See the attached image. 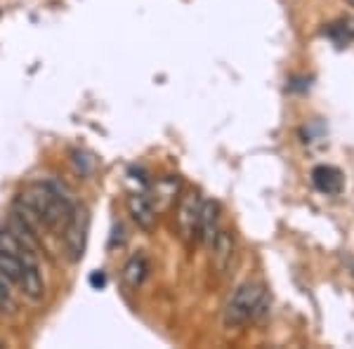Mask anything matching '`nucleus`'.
<instances>
[{
  "label": "nucleus",
  "mask_w": 354,
  "mask_h": 349,
  "mask_svg": "<svg viewBox=\"0 0 354 349\" xmlns=\"http://www.w3.org/2000/svg\"><path fill=\"white\" fill-rule=\"evenodd\" d=\"M78 201L71 196V191L55 180L33 182L28 185L24 194L15 198L12 213H17L26 225L33 229H48V232H59L64 229L68 217L76 210Z\"/></svg>",
  "instance_id": "nucleus-1"
},
{
  "label": "nucleus",
  "mask_w": 354,
  "mask_h": 349,
  "mask_svg": "<svg viewBox=\"0 0 354 349\" xmlns=\"http://www.w3.org/2000/svg\"><path fill=\"white\" fill-rule=\"evenodd\" d=\"M267 314V295L258 283H243L236 288L232 300L225 307V326L227 328H239L248 321L262 319Z\"/></svg>",
  "instance_id": "nucleus-2"
},
{
  "label": "nucleus",
  "mask_w": 354,
  "mask_h": 349,
  "mask_svg": "<svg viewBox=\"0 0 354 349\" xmlns=\"http://www.w3.org/2000/svg\"><path fill=\"white\" fill-rule=\"evenodd\" d=\"M88 229L90 217L83 205H76V210L68 217V222L62 229V241H64V255L68 262H81L88 243Z\"/></svg>",
  "instance_id": "nucleus-3"
},
{
  "label": "nucleus",
  "mask_w": 354,
  "mask_h": 349,
  "mask_svg": "<svg viewBox=\"0 0 354 349\" xmlns=\"http://www.w3.org/2000/svg\"><path fill=\"white\" fill-rule=\"evenodd\" d=\"M201 198H198V194H185L182 196L180 205H177V232H180V236L185 238L187 243H192L194 238H198V217H201Z\"/></svg>",
  "instance_id": "nucleus-4"
},
{
  "label": "nucleus",
  "mask_w": 354,
  "mask_h": 349,
  "mask_svg": "<svg viewBox=\"0 0 354 349\" xmlns=\"http://www.w3.org/2000/svg\"><path fill=\"white\" fill-rule=\"evenodd\" d=\"M128 213L142 232H151V229L156 227V208H153L151 198L145 196V194H130Z\"/></svg>",
  "instance_id": "nucleus-5"
},
{
  "label": "nucleus",
  "mask_w": 354,
  "mask_h": 349,
  "mask_svg": "<svg viewBox=\"0 0 354 349\" xmlns=\"http://www.w3.org/2000/svg\"><path fill=\"white\" fill-rule=\"evenodd\" d=\"M312 182L326 196H340L342 189H345V177L333 165H317L312 170Z\"/></svg>",
  "instance_id": "nucleus-6"
},
{
  "label": "nucleus",
  "mask_w": 354,
  "mask_h": 349,
  "mask_svg": "<svg viewBox=\"0 0 354 349\" xmlns=\"http://www.w3.org/2000/svg\"><path fill=\"white\" fill-rule=\"evenodd\" d=\"M218 234H220V203L203 201L201 217H198V238H201L205 245H213Z\"/></svg>",
  "instance_id": "nucleus-7"
},
{
  "label": "nucleus",
  "mask_w": 354,
  "mask_h": 349,
  "mask_svg": "<svg viewBox=\"0 0 354 349\" xmlns=\"http://www.w3.org/2000/svg\"><path fill=\"white\" fill-rule=\"evenodd\" d=\"M19 288H21V293L33 302H38L45 297V279H43L41 262L38 260H31L24 265V274H21Z\"/></svg>",
  "instance_id": "nucleus-8"
},
{
  "label": "nucleus",
  "mask_w": 354,
  "mask_h": 349,
  "mask_svg": "<svg viewBox=\"0 0 354 349\" xmlns=\"http://www.w3.org/2000/svg\"><path fill=\"white\" fill-rule=\"evenodd\" d=\"M123 283L128 285L130 290H137L142 288V283H145V279L149 276V260H147L142 253H137L130 257L128 262H125L123 267Z\"/></svg>",
  "instance_id": "nucleus-9"
},
{
  "label": "nucleus",
  "mask_w": 354,
  "mask_h": 349,
  "mask_svg": "<svg viewBox=\"0 0 354 349\" xmlns=\"http://www.w3.org/2000/svg\"><path fill=\"white\" fill-rule=\"evenodd\" d=\"M210 248H213L215 267H218L220 272H225V269L232 265V257H234V238H232V234L230 232H222V229H220V234L215 236V241H213Z\"/></svg>",
  "instance_id": "nucleus-10"
},
{
  "label": "nucleus",
  "mask_w": 354,
  "mask_h": 349,
  "mask_svg": "<svg viewBox=\"0 0 354 349\" xmlns=\"http://www.w3.org/2000/svg\"><path fill=\"white\" fill-rule=\"evenodd\" d=\"M21 274H24V265H21L19 257L0 250V279H3V281H8V283L19 285Z\"/></svg>",
  "instance_id": "nucleus-11"
},
{
  "label": "nucleus",
  "mask_w": 354,
  "mask_h": 349,
  "mask_svg": "<svg viewBox=\"0 0 354 349\" xmlns=\"http://www.w3.org/2000/svg\"><path fill=\"white\" fill-rule=\"evenodd\" d=\"M328 38H333L338 45H347L350 41H354V21L352 19H340L335 24L328 26Z\"/></svg>",
  "instance_id": "nucleus-12"
},
{
  "label": "nucleus",
  "mask_w": 354,
  "mask_h": 349,
  "mask_svg": "<svg viewBox=\"0 0 354 349\" xmlns=\"http://www.w3.org/2000/svg\"><path fill=\"white\" fill-rule=\"evenodd\" d=\"M90 283H93L95 288H104V285H106V274L104 272H95L93 276H90Z\"/></svg>",
  "instance_id": "nucleus-13"
},
{
  "label": "nucleus",
  "mask_w": 354,
  "mask_h": 349,
  "mask_svg": "<svg viewBox=\"0 0 354 349\" xmlns=\"http://www.w3.org/2000/svg\"><path fill=\"white\" fill-rule=\"evenodd\" d=\"M347 3H350V5H352V8H354V0H347Z\"/></svg>",
  "instance_id": "nucleus-14"
}]
</instances>
